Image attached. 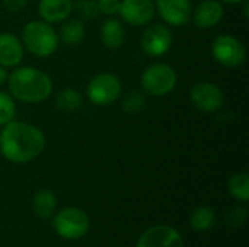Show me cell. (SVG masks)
<instances>
[{"label": "cell", "mask_w": 249, "mask_h": 247, "mask_svg": "<svg viewBox=\"0 0 249 247\" xmlns=\"http://www.w3.org/2000/svg\"><path fill=\"white\" fill-rule=\"evenodd\" d=\"M45 141V134L41 128L13 119L0 130V154L10 163L25 165L42 154Z\"/></svg>", "instance_id": "1"}, {"label": "cell", "mask_w": 249, "mask_h": 247, "mask_svg": "<svg viewBox=\"0 0 249 247\" xmlns=\"http://www.w3.org/2000/svg\"><path fill=\"white\" fill-rule=\"evenodd\" d=\"M7 87L10 96L22 103H41L53 93L51 77L32 66L15 67L7 74Z\"/></svg>", "instance_id": "2"}, {"label": "cell", "mask_w": 249, "mask_h": 247, "mask_svg": "<svg viewBox=\"0 0 249 247\" xmlns=\"http://www.w3.org/2000/svg\"><path fill=\"white\" fill-rule=\"evenodd\" d=\"M20 41L23 48L38 58L51 57L60 45V38L54 26L39 19L31 20L23 26Z\"/></svg>", "instance_id": "3"}, {"label": "cell", "mask_w": 249, "mask_h": 247, "mask_svg": "<svg viewBox=\"0 0 249 247\" xmlns=\"http://www.w3.org/2000/svg\"><path fill=\"white\" fill-rule=\"evenodd\" d=\"M178 84V73L166 63H153L144 68L140 76V86L146 95L165 98L175 90Z\"/></svg>", "instance_id": "4"}, {"label": "cell", "mask_w": 249, "mask_h": 247, "mask_svg": "<svg viewBox=\"0 0 249 247\" xmlns=\"http://www.w3.org/2000/svg\"><path fill=\"white\" fill-rule=\"evenodd\" d=\"M121 79L109 71H102L93 76L86 86L88 99L96 106H108L121 98Z\"/></svg>", "instance_id": "5"}, {"label": "cell", "mask_w": 249, "mask_h": 247, "mask_svg": "<svg viewBox=\"0 0 249 247\" xmlns=\"http://www.w3.org/2000/svg\"><path fill=\"white\" fill-rule=\"evenodd\" d=\"M212 57L226 68L241 67L248 57L245 44L231 33H222L212 42Z\"/></svg>", "instance_id": "6"}, {"label": "cell", "mask_w": 249, "mask_h": 247, "mask_svg": "<svg viewBox=\"0 0 249 247\" xmlns=\"http://www.w3.org/2000/svg\"><path fill=\"white\" fill-rule=\"evenodd\" d=\"M89 227H90L89 217L80 208L67 207L58 211L53 217L54 231L61 239H66V240L82 239L89 231Z\"/></svg>", "instance_id": "7"}, {"label": "cell", "mask_w": 249, "mask_h": 247, "mask_svg": "<svg viewBox=\"0 0 249 247\" xmlns=\"http://www.w3.org/2000/svg\"><path fill=\"white\" fill-rule=\"evenodd\" d=\"M172 31L165 23H150L144 28L140 36V48L144 54L153 58L163 57L172 47Z\"/></svg>", "instance_id": "8"}, {"label": "cell", "mask_w": 249, "mask_h": 247, "mask_svg": "<svg viewBox=\"0 0 249 247\" xmlns=\"http://www.w3.org/2000/svg\"><path fill=\"white\" fill-rule=\"evenodd\" d=\"M190 100L196 109L214 114L225 105V93L212 82H198L190 90Z\"/></svg>", "instance_id": "9"}, {"label": "cell", "mask_w": 249, "mask_h": 247, "mask_svg": "<svg viewBox=\"0 0 249 247\" xmlns=\"http://www.w3.org/2000/svg\"><path fill=\"white\" fill-rule=\"evenodd\" d=\"M158 15L168 26H185L191 22L193 4L190 0H153Z\"/></svg>", "instance_id": "10"}, {"label": "cell", "mask_w": 249, "mask_h": 247, "mask_svg": "<svg viewBox=\"0 0 249 247\" xmlns=\"http://www.w3.org/2000/svg\"><path fill=\"white\" fill-rule=\"evenodd\" d=\"M118 15L125 23L140 28L152 23L156 9L153 0H121Z\"/></svg>", "instance_id": "11"}, {"label": "cell", "mask_w": 249, "mask_h": 247, "mask_svg": "<svg viewBox=\"0 0 249 247\" xmlns=\"http://www.w3.org/2000/svg\"><path fill=\"white\" fill-rule=\"evenodd\" d=\"M136 247H185L182 236L171 226H153L142 233Z\"/></svg>", "instance_id": "12"}, {"label": "cell", "mask_w": 249, "mask_h": 247, "mask_svg": "<svg viewBox=\"0 0 249 247\" xmlns=\"http://www.w3.org/2000/svg\"><path fill=\"white\" fill-rule=\"evenodd\" d=\"M225 17V6L220 0H203L193 9L191 20L198 29H212Z\"/></svg>", "instance_id": "13"}, {"label": "cell", "mask_w": 249, "mask_h": 247, "mask_svg": "<svg viewBox=\"0 0 249 247\" xmlns=\"http://www.w3.org/2000/svg\"><path fill=\"white\" fill-rule=\"evenodd\" d=\"M25 55V48L19 36L12 32H0V66L4 68L18 67Z\"/></svg>", "instance_id": "14"}, {"label": "cell", "mask_w": 249, "mask_h": 247, "mask_svg": "<svg viewBox=\"0 0 249 247\" xmlns=\"http://www.w3.org/2000/svg\"><path fill=\"white\" fill-rule=\"evenodd\" d=\"M73 0H39L38 3V13L41 20L57 25L64 22L73 13Z\"/></svg>", "instance_id": "15"}, {"label": "cell", "mask_w": 249, "mask_h": 247, "mask_svg": "<svg viewBox=\"0 0 249 247\" xmlns=\"http://www.w3.org/2000/svg\"><path fill=\"white\" fill-rule=\"evenodd\" d=\"M101 41L109 49L120 48L125 41V28L120 19L109 16L101 25Z\"/></svg>", "instance_id": "16"}, {"label": "cell", "mask_w": 249, "mask_h": 247, "mask_svg": "<svg viewBox=\"0 0 249 247\" xmlns=\"http://www.w3.org/2000/svg\"><path fill=\"white\" fill-rule=\"evenodd\" d=\"M57 208V197L50 189H39L35 192L32 198V210L36 217L42 220H48L53 217Z\"/></svg>", "instance_id": "17"}, {"label": "cell", "mask_w": 249, "mask_h": 247, "mask_svg": "<svg viewBox=\"0 0 249 247\" xmlns=\"http://www.w3.org/2000/svg\"><path fill=\"white\" fill-rule=\"evenodd\" d=\"M58 38L60 41H63L67 45H76L79 42L83 41L85 33H86V28L82 19H66L64 22H61V26L58 29Z\"/></svg>", "instance_id": "18"}, {"label": "cell", "mask_w": 249, "mask_h": 247, "mask_svg": "<svg viewBox=\"0 0 249 247\" xmlns=\"http://www.w3.org/2000/svg\"><path fill=\"white\" fill-rule=\"evenodd\" d=\"M82 105H83V96L79 90L73 87L61 89L55 95V106L63 112L79 111Z\"/></svg>", "instance_id": "19"}, {"label": "cell", "mask_w": 249, "mask_h": 247, "mask_svg": "<svg viewBox=\"0 0 249 247\" xmlns=\"http://www.w3.org/2000/svg\"><path fill=\"white\" fill-rule=\"evenodd\" d=\"M214 223H216V213L213 208L207 205L197 207L190 215V224L193 230L198 233L209 231L214 226Z\"/></svg>", "instance_id": "20"}, {"label": "cell", "mask_w": 249, "mask_h": 247, "mask_svg": "<svg viewBox=\"0 0 249 247\" xmlns=\"http://www.w3.org/2000/svg\"><path fill=\"white\" fill-rule=\"evenodd\" d=\"M229 194L232 198H235L239 202H248L249 201V176L248 173L241 172L235 173L228 183Z\"/></svg>", "instance_id": "21"}, {"label": "cell", "mask_w": 249, "mask_h": 247, "mask_svg": "<svg viewBox=\"0 0 249 247\" xmlns=\"http://www.w3.org/2000/svg\"><path fill=\"white\" fill-rule=\"evenodd\" d=\"M146 106V96L143 90H130L121 98V109L125 114H137Z\"/></svg>", "instance_id": "22"}, {"label": "cell", "mask_w": 249, "mask_h": 247, "mask_svg": "<svg viewBox=\"0 0 249 247\" xmlns=\"http://www.w3.org/2000/svg\"><path fill=\"white\" fill-rule=\"evenodd\" d=\"M16 116V100L10 93L0 90V127L12 122Z\"/></svg>", "instance_id": "23"}, {"label": "cell", "mask_w": 249, "mask_h": 247, "mask_svg": "<svg viewBox=\"0 0 249 247\" xmlns=\"http://www.w3.org/2000/svg\"><path fill=\"white\" fill-rule=\"evenodd\" d=\"M73 10L77 12L79 17L83 20H90L98 17L99 9H98V1L96 0H77L73 4Z\"/></svg>", "instance_id": "24"}, {"label": "cell", "mask_w": 249, "mask_h": 247, "mask_svg": "<svg viewBox=\"0 0 249 247\" xmlns=\"http://www.w3.org/2000/svg\"><path fill=\"white\" fill-rule=\"evenodd\" d=\"M247 215H248V211H247L245 207H235V208H232V210L226 214L225 221H226L231 227L239 229V227L244 226V223L247 221Z\"/></svg>", "instance_id": "25"}, {"label": "cell", "mask_w": 249, "mask_h": 247, "mask_svg": "<svg viewBox=\"0 0 249 247\" xmlns=\"http://www.w3.org/2000/svg\"><path fill=\"white\" fill-rule=\"evenodd\" d=\"M96 1H98V9L101 15H105L108 17L118 15L121 0H96Z\"/></svg>", "instance_id": "26"}, {"label": "cell", "mask_w": 249, "mask_h": 247, "mask_svg": "<svg viewBox=\"0 0 249 247\" xmlns=\"http://www.w3.org/2000/svg\"><path fill=\"white\" fill-rule=\"evenodd\" d=\"M29 0H1L4 9L10 13H18L20 12L26 4H28Z\"/></svg>", "instance_id": "27"}, {"label": "cell", "mask_w": 249, "mask_h": 247, "mask_svg": "<svg viewBox=\"0 0 249 247\" xmlns=\"http://www.w3.org/2000/svg\"><path fill=\"white\" fill-rule=\"evenodd\" d=\"M7 82V68L0 66V87Z\"/></svg>", "instance_id": "28"}, {"label": "cell", "mask_w": 249, "mask_h": 247, "mask_svg": "<svg viewBox=\"0 0 249 247\" xmlns=\"http://www.w3.org/2000/svg\"><path fill=\"white\" fill-rule=\"evenodd\" d=\"M223 4H241V3H244L245 0H220Z\"/></svg>", "instance_id": "29"}]
</instances>
